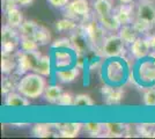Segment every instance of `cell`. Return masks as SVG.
I'll list each match as a JSON object with an SVG mask.
<instances>
[{
	"label": "cell",
	"mask_w": 155,
	"mask_h": 139,
	"mask_svg": "<svg viewBox=\"0 0 155 139\" xmlns=\"http://www.w3.org/2000/svg\"><path fill=\"white\" fill-rule=\"evenodd\" d=\"M129 75L130 68L122 57L107 58L102 68V77L107 85L114 87L123 86L129 79Z\"/></svg>",
	"instance_id": "cell-1"
},
{
	"label": "cell",
	"mask_w": 155,
	"mask_h": 139,
	"mask_svg": "<svg viewBox=\"0 0 155 139\" xmlns=\"http://www.w3.org/2000/svg\"><path fill=\"white\" fill-rule=\"evenodd\" d=\"M46 81L39 73H26L19 81L16 89L28 99H37L44 94Z\"/></svg>",
	"instance_id": "cell-2"
},
{
	"label": "cell",
	"mask_w": 155,
	"mask_h": 139,
	"mask_svg": "<svg viewBox=\"0 0 155 139\" xmlns=\"http://www.w3.org/2000/svg\"><path fill=\"white\" fill-rule=\"evenodd\" d=\"M133 79L142 87L155 86V57L148 56L139 59L133 68Z\"/></svg>",
	"instance_id": "cell-3"
},
{
	"label": "cell",
	"mask_w": 155,
	"mask_h": 139,
	"mask_svg": "<svg viewBox=\"0 0 155 139\" xmlns=\"http://www.w3.org/2000/svg\"><path fill=\"white\" fill-rule=\"evenodd\" d=\"M52 65L56 70L70 68L77 65V51L73 48L68 49H53L52 53Z\"/></svg>",
	"instance_id": "cell-4"
},
{
	"label": "cell",
	"mask_w": 155,
	"mask_h": 139,
	"mask_svg": "<svg viewBox=\"0 0 155 139\" xmlns=\"http://www.w3.org/2000/svg\"><path fill=\"white\" fill-rule=\"evenodd\" d=\"M42 55L39 51H32V52H25L19 51L16 53V61H18V73L23 74L28 73L29 71H35L37 67Z\"/></svg>",
	"instance_id": "cell-5"
},
{
	"label": "cell",
	"mask_w": 155,
	"mask_h": 139,
	"mask_svg": "<svg viewBox=\"0 0 155 139\" xmlns=\"http://www.w3.org/2000/svg\"><path fill=\"white\" fill-rule=\"evenodd\" d=\"M102 55L105 58L122 57L125 51V43L119 35H110L104 40L102 44Z\"/></svg>",
	"instance_id": "cell-6"
},
{
	"label": "cell",
	"mask_w": 155,
	"mask_h": 139,
	"mask_svg": "<svg viewBox=\"0 0 155 139\" xmlns=\"http://www.w3.org/2000/svg\"><path fill=\"white\" fill-rule=\"evenodd\" d=\"M65 15L70 19H78L87 16L89 13V4L88 0H72L68 5L63 8Z\"/></svg>",
	"instance_id": "cell-7"
},
{
	"label": "cell",
	"mask_w": 155,
	"mask_h": 139,
	"mask_svg": "<svg viewBox=\"0 0 155 139\" xmlns=\"http://www.w3.org/2000/svg\"><path fill=\"white\" fill-rule=\"evenodd\" d=\"M21 36L20 33L15 30V28L5 26L2 28V50L4 52L12 53L15 48L20 44Z\"/></svg>",
	"instance_id": "cell-8"
},
{
	"label": "cell",
	"mask_w": 155,
	"mask_h": 139,
	"mask_svg": "<svg viewBox=\"0 0 155 139\" xmlns=\"http://www.w3.org/2000/svg\"><path fill=\"white\" fill-rule=\"evenodd\" d=\"M137 19L150 25L152 27L155 26V5L148 0H143L140 4H138L137 7Z\"/></svg>",
	"instance_id": "cell-9"
},
{
	"label": "cell",
	"mask_w": 155,
	"mask_h": 139,
	"mask_svg": "<svg viewBox=\"0 0 155 139\" xmlns=\"http://www.w3.org/2000/svg\"><path fill=\"white\" fill-rule=\"evenodd\" d=\"M150 50H152V48H150V43H149L148 38L138 37L130 45V52L132 55V57L137 60L148 57L149 53H150Z\"/></svg>",
	"instance_id": "cell-10"
},
{
	"label": "cell",
	"mask_w": 155,
	"mask_h": 139,
	"mask_svg": "<svg viewBox=\"0 0 155 139\" xmlns=\"http://www.w3.org/2000/svg\"><path fill=\"white\" fill-rule=\"evenodd\" d=\"M5 106L9 108H25L29 106V99L19 92H9L6 94Z\"/></svg>",
	"instance_id": "cell-11"
},
{
	"label": "cell",
	"mask_w": 155,
	"mask_h": 139,
	"mask_svg": "<svg viewBox=\"0 0 155 139\" xmlns=\"http://www.w3.org/2000/svg\"><path fill=\"white\" fill-rule=\"evenodd\" d=\"M79 74H80V70L78 65L70 68H64V70H56V73H54L57 80L63 84H71L73 81H75Z\"/></svg>",
	"instance_id": "cell-12"
},
{
	"label": "cell",
	"mask_w": 155,
	"mask_h": 139,
	"mask_svg": "<svg viewBox=\"0 0 155 139\" xmlns=\"http://www.w3.org/2000/svg\"><path fill=\"white\" fill-rule=\"evenodd\" d=\"M58 132L64 138H74L77 137L80 130L82 129L81 123H64V124H57Z\"/></svg>",
	"instance_id": "cell-13"
},
{
	"label": "cell",
	"mask_w": 155,
	"mask_h": 139,
	"mask_svg": "<svg viewBox=\"0 0 155 139\" xmlns=\"http://www.w3.org/2000/svg\"><path fill=\"white\" fill-rule=\"evenodd\" d=\"M116 16L122 26L132 25L133 23V7L130 4H123L117 9Z\"/></svg>",
	"instance_id": "cell-14"
},
{
	"label": "cell",
	"mask_w": 155,
	"mask_h": 139,
	"mask_svg": "<svg viewBox=\"0 0 155 139\" xmlns=\"http://www.w3.org/2000/svg\"><path fill=\"white\" fill-rule=\"evenodd\" d=\"M104 131L111 137H123L129 131V125L124 123H105Z\"/></svg>",
	"instance_id": "cell-15"
},
{
	"label": "cell",
	"mask_w": 155,
	"mask_h": 139,
	"mask_svg": "<svg viewBox=\"0 0 155 139\" xmlns=\"http://www.w3.org/2000/svg\"><path fill=\"white\" fill-rule=\"evenodd\" d=\"M118 35L123 40L125 45H131L138 38V33L134 29V27L130 26V25H125V26L120 27V29L118 30Z\"/></svg>",
	"instance_id": "cell-16"
},
{
	"label": "cell",
	"mask_w": 155,
	"mask_h": 139,
	"mask_svg": "<svg viewBox=\"0 0 155 139\" xmlns=\"http://www.w3.org/2000/svg\"><path fill=\"white\" fill-rule=\"evenodd\" d=\"M102 92L103 94H105L107 103H109V104H116L123 98V91L120 89V87H114L108 85L105 88L103 87Z\"/></svg>",
	"instance_id": "cell-17"
},
{
	"label": "cell",
	"mask_w": 155,
	"mask_h": 139,
	"mask_svg": "<svg viewBox=\"0 0 155 139\" xmlns=\"http://www.w3.org/2000/svg\"><path fill=\"white\" fill-rule=\"evenodd\" d=\"M104 28L102 27V25L100 23V25H96V22H91V25L88 27V29H87V33L89 35V37L91 38L93 41V43H95V44H103L104 42Z\"/></svg>",
	"instance_id": "cell-18"
},
{
	"label": "cell",
	"mask_w": 155,
	"mask_h": 139,
	"mask_svg": "<svg viewBox=\"0 0 155 139\" xmlns=\"http://www.w3.org/2000/svg\"><path fill=\"white\" fill-rule=\"evenodd\" d=\"M23 21L25 20H23L22 13L20 12L16 7H15V8H12V9L6 11V23H7V26L18 29V28L22 25V22H23Z\"/></svg>",
	"instance_id": "cell-19"
},
{
	"label": "cell",
	"mask_w": 155,
	"mask_h": 139,
	"mask_svg": "<svg viewBox=\"0 0 155 139\" xmlns=\"http://www.w3.org/2000/svg\"><path fill=\"white\" fill-rule=\"evenodd\" d=\"M100 20V23L102 25L104 29L107 30H110V31H118L120 29V22L117 19L116 14H110V15H107V16H101L98 18Z\"/></svg>",
	"instance_id": "cell-20"
},
{
	"label": "cell",
	"mask_w": 155,
	"mask_h": 139,
	"mask_svg": "<svg viewBox=\"0 0 155 139\" xmlns=\"http://www.w3.org/2000/svg\"><path fill=\"white\" fill-rule=\"evenodd\" d=\"M61 94H63V89H61L60 86H58V85H49V86H46L43 95H44V98H45L48 102L58 103Z\"/></svg>",
	"instance_id": "cell-21"
},
{
	"label": "cell",
	"mask_w": 155,
	"mask_h": 139,
	"mask_svg": "<svg viewBox=\"0 0 155 139\" xmlns=\"http://www.w3.org/2000/svg\"><path fill=\"white\" fill-rule=\"evenodd\" d=\"M37 28H38V25L35 21L25 20L18 29H19V33L21 37H34Z\"/></svg>",
	"instance_id": "cell-22"
},
{
	"label": "cell",
	"mask_w": 155,
	"mask_h": 139,
	"mask_svg": "<svg viewBox=\"0 0 155 139\" xmlns=\"http://www.w3.org/2000/svg\"><path fill=\"white\" fill-rule=\"evenodd\" d=\"M94 9L98 18L107 16V15H110L112 12V5L110 0H96L94 2Z\"/></svg>",
	"instance_id": "cell-23"
},
{
	"label": "cell",
	"mask_w": 155,
	"mask_h": 139,
	"mask_svg": "<svg viewBox=\"0 0 155 139\" xmlns=\"http://www.w3.org/2000/svg\"><path fill=\"white\" fill-rule=\"evenodd\" d=\"M52 66H53V65H52L51 58H50L49 56H42L41 59H39L38 65L35 68V72L39 73V74L43 75V77H48V75H50V73H51Z\"/></svg>",
	"instance_id": "cell-24"
},
{
	"label": "cell",
	"mask_w": 155,
	"mask_h": 139,
	"mask_svg": "<svg viewBox=\"0 0 155 139\" xmlns=\"http://www.w3.org/2000/svg\"><path fill=\"white\" fill-rule=\"evenodd\" d=\"M20 46L21 50L25 52H32V51H38L39 44L35 40V37H21Z\"/></svg>",
	"instance_id": "cell-25"
},
{
	"label": "cell",
	"mask_w": 155,
	"mask_h": 139,
	"mask_svg": "<svg viewBox=\"0 0 155 139\" xmlns=\"http://www.w3.org/2000/svg\"><path fill=\"white\" fill-rule=\"evenodd\" d=\"M2 71L5 73H9L13 71L14 67L18 66V61H16V57H13L11 53L8 52H2Z\"/></svg>",
	"instance_id": "cell-26"
},
{
	"label": "cell",
	"mask_w": 155,
	"mask_h": 139,
	"mask_svg": "<svg viewBox=\"0 0 155 139\" xmlns=\"http://www.w3.org/2000/svg\"><path fill=\"white\" fill-rule=\"evenodd\" d=\"M34 37H35V40L37 41V43H38L39 45H45V44H48L51 41L50 31L43 26H38L36 33L34 35Z\"/></svg>",
	"instance_id": "cell-27"
},
{
	"label": "cell",
	"mask_w": 155,
	"mask_h": 139,
	"mask_svg": "<svg viewBox=\"0 0 155 139\" xmlns=\"http://www.w3.org/2000/svg\"><path fill=\"white\" fill-rule=\"evenodd\" d=\"M82 129L91 136H100L104 130V125L97 122H89L82 124Z\"/></svg>",
	"instance_id": "cell-28"
},
{
	"label": "cell",
	"mask_w": 155,
	"mask_h": 139,
	"mask_svg": "<svg viewBox=\"0 0 155 139\" xmlns=\"http://www.w3.org/2000/svg\"><path fill=\"white\" fill-rule=\"evenodd\" d=\"M94 106V101L89 95L87 94H79L74 96V107L79 108H87V107Z\"/></svg>",
	"instance_id": "cell-29"
},
{
	"label": "cell",
	"mask_w": 155,
	"mask_h": 139,
	"mask_svg": "<svg viewBox=\"0 0 155 139\" xmlns=\"http://www.w3.org/2000/svg\"><path fill=\"white\" fill-rule=\"evenodd\" d=\"M56 28H57V30H59V31H67V30L71 31V30L77 28V23L72 20V19L67 18V19H63V20L57 21Z\"/></svg>",
	"instance_id": "cell-30"
},
{
	"label": "cell",
	"mask_w": 155,
	"mask_h": 139,
	"mask_svg": "<svg viewBox=\"0 0 155 139\" xmlns=\"http://www.w3.org/2000/svg\"><path fill=\"white\" fill-rule=\"evenodd\" d=\"M143 104L147 107H155V88H148L143 93Z\"/></svg>",
	"instance_id": "cell-31"
},
{
	"label": "cell",
	"mask_w": 155,
	"mask_h": 139,
	"mask_svg": "<svg viewBox=\"0 0 155 139\" xmlns=\"http://www.w3.org/2000/svg\"><path fill=\"white\" fill-rule=\"evenodd\" d=\"M132 26L134 27V29L137 30V33L138 34H146L147 31H149L153 27L148 25V23H146V22H143L141 21L140 19H137L133 21V23H132Z\"/></svg>",
	"instance_id": "cell-32"
},
{
	"label": "cell",
	"mask_w": 155,
	"mask_h": 139,
	"mask_svg": "<svg viewBox=\"0 0 155 139\" xmlns=\"http://www.w3.org/2000/svg\"><path fill=\"white\" fill-rule=\"evenodd\" d=\"M34 133L35 136H38V137H49L52 134V132L50 131V125L48 124H37L34 129Z\"/></svg>",
	"instance_id": "cell-33"
},
{
	"label": "cell",
	"mask_w": 155,
	"mask_h": 139,
	"mask_svg": "<svg viewBox=\"0 0 155 139\" xmlns=\"http://www.w3.org/2000/svg\"><path fill=\"white\" fill-rule=\"evenodd\" d=\"M51 48L52 49H68V48H73V43L70 38L63 37L54 41L51 44Z\"/></svg>",
	"instance_id": "cell-34"
},
{
	"label": "cell",
	"mask_w": 155,
	"mask_h": 139,
	"mask_svg": "<svg viewBox=\"0 0 155 139\" xmlns=\"http://www.w3.org/2000/svg\"><path fill=\"white\" fill-rule=\"evenodd\" d=\"M59 106H74V98L70 93H63L58 101Z\"/></svg>",
	"instance_id": "cell-35"
},
{
	"label": "cell",
	"mask_w": 155,
	"mask_h": 139,
	"mask_svg": "<svg viewBox=\"0 0 155 139\" xmlns=\"http://www.w3.org/2000/svg\"><path fill=\"white\" fill-rule=\"evenodd\" d=\"M139 131L143 136L147 137H155V130L153 126H150L149 124H142L141 126H139Z\"/></svg>",
	"instance_id": "cell-36"
},
{
	"label": "cell",
	"mask_w": 155,
	"mask_h": 139,
	"mask_svg": "<svg viewBox=\"0 0 155 139\" xmlns=\"http://www.w3.org/2000/svg\"><path fill=\"white\" fill-rule=\"evenodd\" d=\"M48 1L51 6L56 7V8H64L68 5V2L71 0H48Z\"/></svg>",
	"instance_id": "cell-37"
},
{
	"label": "cell",
	"mask_w": 155,
	"mask_h": 139,
	"mask_svg": "<svg viewBox=\"0 0 155 139\" xmlns=\"http://www.w3.org/2000/svg\"><path fill=\"white\" fill-rule=\"evenodd\" d=\"M16 5H18V0H4V7H5V11H8V9L15 8Z\"/></svg>",
	"instance_id": "cell-38"
},
{
	"label": "cell",
	"mask_w": 155,
	"mask_h": 139,
	"mask_svg": "<svg viewBox=\"0 0 155 139\" xmlns=\"http://www.w3.org/2000/svg\"><path fill=\"white\" fill-rule=\"evenodd\" d=\"M34 2V0H18L19 6H29Z\"/></svg>",
	"instance_id": "cell-39"
},
{
	"label": "cell",
	"mask_w": 155,
	"mask_h": 139,
	"mask_svg": "<svg viewBox=\"0 0 155 139\" xmlns=\"http://www.w3.org/2000/svg\"><path fill=\"white\" fill-rule=\"evenodd\" d=\"M149 43H150V48H152V51L155 53V35H152L150 37H148Z\"/></svg>",
	"instance_id": "cell-40"
},
{
	"label": "cell",
	"mask_w": 155,
	"mask_h": 139,
	"mask_svg": "<svg viewBox=\"0 0 155 139\" xmlns=\"http://www.w3.org/2000/svg\"><path fill=\"white\" fill-rule=\"evenodd\" d=\"M118 1H120L122 4H131L133 0H118Z\"/></svg>",
	"instance_id": "cell-41"
}]
</instances>
